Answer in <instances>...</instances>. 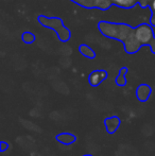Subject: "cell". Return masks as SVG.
I'll use <instances>...</instances> for the list:
<instances>
[{
    "instance_id": "1",
    "label": "cell",
    "mask_w": 155,
    "mask_h": 156,
    "mask_svg": "<svg viewBox=\"0 0 155 156\" xmlns=\"http://www.w3.org/2000/svg\"><path fill=\"white\" fill-rule=\"evenodd\" d=\"M99 30L110 38L123 41L124 49L128 53H136L140 49L141 45L136 38L135 28H131L130 26L121 25V23L101 21L99 23Z\"/></svg>"
},
{
    "instance_id": "2",
    "label": "cell",
    "mask_w": 155,
    "mask_h": 156,
    "mask_svg": "<svg viewBox=\"0 0 155 156\" xmlns=\"http://www.w3.org/2000/svg\"><path fill=\"white\" fill-rule=\"evenodd\" d=\"M136 32V38L141 46L147 45L151 48L152 53L155 54V36L153 27L147 23H141L138 27L135 28Z\"/></svg>"
},
{
    "instance_id": "3",
    "label": "cell",
    "mask_w": 155,
    "mask_h": 156,
    "mask_svg": "<svg viewBox=\"0 0 155 156\" xmlns=\"http://www.w3.org/2000/svg\"><path fill=\"white\" fill-rule=\"evenodd\" d=\"M38 20L41 25L46 26L49 29L54 30L61 41H66L70 38V32L64 27V25H63L62 20L60 18H55V17L54 18H49V17L46 16H39Z\"/></svg>"
},
{
    "instance_id": "4",
    "label": "cell",
    "mask_w": 155,
    "mask_h": 156,
    "mask_svg": "<svg viewBox=\"0 0 155 156\" xmlns=\"http://www.w3.org/2000/svg\"><path fill=\"white\" fill-rule=\"evenodd\" d=\"M79 5L87 9H99V10H107L113 5L111 0H72Z\"/></svg>"
},
{
    "instance_id": "5",
    "label": "cell",
    "mask_w": 155,
    "mask_h": 156,
    "mask_svg": "<svg viewBox=\"0 0 155 156\" xmlns=\"http://www.w3.org/2000/svg\"><path fill=\"white\" fill-rule=\"evenodd\" d=\"M106 79H107V71L106 70H93L88 76V83L91 87H98Z\"/></svg>"
},
{
    "instance_id": "6",
    "label": "cell",
    "mask_w": 155,
    "mask_h": 156,
    "mask_svg": "<svg viewBox=\"0 0 155 156\" xmlns=\"http://www.w3.org/2000/svg\"><path fill=\"white\" fill-rule=\"evenodd\" d=\"M104 125H105L106 133L113 135L116 133V131L119 129L121 125V119L117 116H112V117H107L104 119Z\"/></svg>"
},
{
    "instance_id": "7",
    "label": "cell",
    "mask_w": 155,
    "mask_h": 156,
    "mask_svg": "<svg viewBox=\"0 0 155 156\" xmlns=\"http://www.w3.org/2000/svg\"><path fill=\"white\" fill-rule=\"evenodd\" d=\"M152 94V88L148 84H140L136 88V98L140 102H147Z\"/></svg>"
},
{
    "instance_id": "8",
    "label": "cell",
    "mask_w": 155,
    "mask_h": 156,
    "mask_svg": "<svg viewBox=\"0 0 155 156\" xmlns=\"http://www.w3.org/2000/svg\"><path fill=\"white\" fill-rule=\"evenodd\" d=\"M55 140L64 146H70L77 141V136L71 133H60L55 136Z\"/></svg>"
},
{
    "instance_id": "9",
    "label": "cell",
    "mask_w": 155,
    "mask_h": 156,
    "mask_svg": "<svg viewBox=\"0 0 155 156\" xmlns=\"http://www.w3.org/2000/svg\"><path fill=\"white\" fill-rule=\"evenodd\" d=\"M128 71H129V69L126 67H122L121 69H120V71H119V73H118L116 80H115L117 86L123 87V86H125V85H126V82H128V81H126L125 76H126V73H128Z\"/></svg>"
},
{
    "instance_id": "10",
    "label": "cell",
    "mask_w": 155,
    "mask_h": 156,
    "mask_svg": "<svg viewBox=\"0 0 155 156\" xmlns=\"http://www.w3.org/2000/svg\"><path fill=\"white\" fill-rule=\"evenodd\" d=\"M111 1H112L113 4L122 9H132L137 3L134 0H111Z\"/></svg>"
},
{
    "instance_id": "11",
    "label": "cell",
    "mask_w": 155,
    "mask_h": 156,
    "mask_svg": "<svg viewBox=\"0 0 155 156\" xmlns=\"http://www.w3.org/2000/svg\"><path fill=\"white\" fill-rule=\"evenodd\" d=\"M79 50H80L81 54L84 55L85 58H96L95 51H93L90 47H88L87 45H81L80 48H79Z\"/></svg>"
},
{
    "instance_id": "12",
    "label": "cell",
    "mask_w": 155,
    "mask_h": 156,
    "mask_svg": "<svg viewBox=\"0 0 155 156\" xmlns=\"http://www.w3.org/2000/svg\"><path fill=\"white\" fill-rule=\"evenodd\" d=\"M23 41H25L26 44H32L35 41V36L30 32H25L23 34Z\"/></svg>"
},
{
    "instance_id": "13",
    "label": "cell",
    "mask_w": 155,
    "mask_h": 156,
    "mask_svg": "<svg viewBox=\"0 0 155 156\" xmlns=\"http://www.w3.org/2000/svg\"><path fill=\"white\" fill-rule=\"evenodd\" d=\"M9 148H10V144H9L8 142L1 141V144H0V151H1L2 153L5 152L6 150H9Z\"/></svg>"
},
{
    "instance_id": "14",
    "label": "cell",
    "mask_w": 155,
    "mask_h": 156,
    "mask_svg": "<svg viewBox=\"0 0 155 156\" xmlns=\"http://www.w3.org/2000/svg\"><path fill=\"white\" fill-rule=\"evenodd\" d=\"M153 0H140L139 1V4L141 5V8H147L148 5H149L150 2H152Z\"/></svg>"
},
{
    "instance_id": "15",
    "label": "cell",
    "mask_w": 155,
    "mask_h": 156,
    "mask_svg": "<svg viewBox=\"0 0 155 156\" xmlns=\"http://www.w3.org/2000/svg\"><path fill=\"white\" fill-rule=\"evenodd\" d=\"M150 25L152 27H155V12H152V15L150 17Z\"/></svg>"
},
{
    "instance_id": "16",
    "label": "cell",
    "mask_w": 155,
    "mask_h": 156,
    "mask_svg": "<svg viewBox=\"0 0 155 156\" xmlns=\"http://www.w3.org/2000/svg\"><path fill=\"white\" fill-rule=\"evenodd\" d=\"M150 8H151V12H155V0H153V1L151 2Z\"/></svg>"
},
{
    "instance_id": "17",
    "label": "cell",
    "mask_w": 155,
    "mask_h": 156,
    "mask_svg": "<svg viewBox=\"0 0 155 156\" xmlns=\"http://www.w3.org/2000/svg\"><path fill=\"white\" fill-rule=\"evenodd\" d=\"M82 156H93V155H91V154H84V155H82Z\"/></svg>"
},
{
    "instance_id": "18",
    "label": "cell",
    "mask_w": 155,
    "mask_h": 156,
    "mask_svg": "<svg viewBox=\"0 0 155 156\" xmlns=\"http://www.w3.org/2000/svg\"><path fill=\"white\" fill-rule=\"evenodd\" d=\"M134 1H136L137 3H139V1H140V0H134Z\"/></svg>"
},
{
    "instance_id": "19",
    "label": "cell",
    "mask_w": 155,
    "mask_h": 156,
    "mask_svg": "<svg viewBox=\"0 0 155 156\" xmlns=\"http://www.w3.org/2000/svg\"><path fill=\"white\" fill-rule=\"evenodd\" d=\"M153 31H154V36H155V27H153Z\"/></svg>"
}]
</instances>
